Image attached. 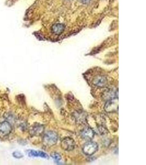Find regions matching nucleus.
Listing matches in <instances>:
<instances>
[{"mask_svg":"<svg viewBox=\"0 0 146 165\" xmlns=\"http://www.w3.org/2000/svg\"><path fill=\"white\" fill-rule=\"evenodd\" d=\"M59 139V135L56 132L48 131L46 132L43 137V142L45 146H52L56 145Z\"/></svg>","mask_w":146,"mask_h":165,"instance_id":"f257e3e1","label":"nucleus"},{"mask_svg":"<svg viewBox=\"0 0 146 165\" xmlns=\"http://www.w3.org/2000/svg\"><path fill=\"white\" fill-rule=\"evenodd\" d=\"M98 145L96 142L88 141L84 145L82 150L84 154L90 156L98 151Z\"/></svg>","mask_w":146,"mask_h":165,"instance_id":"f03ea898","label":"nucleus"},{"mask_svg":"<svg viewBox=\"0 0 146 165\" xmlns=\"http://www.w3.org/2000/svg\"><path fill=\"white\" fill-rule=\"evenodd\" d=\"M75 142L70 137L64 138L61 142V146L65 151H70L73 150L75 147Z\"/></svg>","mask_w":146,"mask_h":165,"instance_id":"7ed1b4c3","label":"nucleus"},{"mask_svg":"<svg viewBox=\"0 0 146 165\" xmlns=\"http://www.w3.org/2000/svg\"><path fill=\"white\" fill-rule=\"evenodd\" d=\"M118 97L106 101L105 106V109L106 112H113L118 111Z\"/></svg>","mask_w":146,"mask_h":165,"instance_id":"20e7f679","label":"nucleus"},{"mask_svg":"<svg viewBox=\"0 0 146 165\" xmlns=\"http://www.w3.org/2000/svg\"><path fill=\"white\" fill-rule=\"evenodd\" d=\"M94 135L95 132L90 127L86 128L81 132V136L82 138L87 141H90L91 140L93 139L94 137Z\"/></svg>","mask_w":146,"mask_h":165,"instance_id":"39448f33","label":"nucleus"},{"mask_svg":"<svg viewBox=\"0 0 146 165\" xmlns=\"http://www.w3.org/2000/svg\"><path fill=\"white\" fill-rule=\"evenodd\" d=\"M107 83V79L106 77L102 76H98L94 78L93 80V84L98 87H104L106 86Z\"/></svg>","mask_w":146,"mask_h":165,"instance_id":"423d86ee","label":"nucleus"},{"mask_svg":"<svg viewBox=\"0 0 146 165\" xmlns=\"http://www.w3.org/2000/svg\"><path fill=\"white\" fill-rule=\"evenodd\" d=\"M12 128L10 123L7 121L0 123V133L3 134H8L12 131Z\"/></svg>","mask_w":146,"mask_h":165,"instance_id":"0eeeda50","label":"nucleus"},{"mask_svg":"<svg viewBox=\"0 0 146 165\" xmlns=\"http://www.w3.org/2000/svg\"><path fill=\"white\" fill-rule=\"evenodd\" d=\"M116 97H118V91L116 92L113 90L108 89L106 92H104L102 95V99L107 101L109 100L116 98Z\"/></svg>","mask_w":146,"mask_h":165,"instance_id":"6e6552de","label":"nucleus"},{"mask_svg":"<svg viewBox=\"0 0 146 165\" xmlns=\"http://www.w3.org/2000/svg\"><path fill=\"white\" fill-rule=\"evenodd\" d=\"M65 26H64L63 24L56 23L52 27L51 31L53 34L59 35L63 33V31L65 30Z\"/></svg>","mask_w":146,"mask_h":165,"instance_id":"1a4fd4ad","label":"nucleus"},{"mask_svg":"<svg viewBox=\"0 0 146 165\" xmlns=\"http://www.w3.org/2000/svg\"><path fill=\"white\" fill-rule=\"evenodd\" d=\"M28 155L31 157H40V158L48 159V155L45 152L41 151H35V150H30L28 151Z\"/></svg>","mask_w":146,"mask_h":165,"instance_id":"9d476101","label":"nucleus"},{"mask_svg":"<svg viewBox=\"0 0 146 165\" xmlns=\"http://www.w3.org/2000/svg\"><path fill=\"white\" fill-rule=\"evenodd\" d=\"M44 130V128L42 125H36L33 128V133L35 135H40L43 133Z\"/></svg>","mask_w":146,"mask_h":165,"instance_id":"9b49d317","label":"nucleus"},{"mask_svg":"<svg viewBox=\"0 0 146 165\" xmlns=\"http://www.w3.org/2000/svg\"><path fill=\"white\" fill-rule=\"evenodd\" d=\"M51 156L52 158H53L54 160H55L56 162H59L61 160V157L60 155L58 153H56V152H54V153H52L51 154Z\"/></svg>","mask_w":146,"mask_h":165,"instance_id":"f8f14e48","label":"nucleus"},{"mask_svg":"<svg viewBox=\"0 0 146 165\" xmlns=\"http://www.w3.org/2000/svg\"><path fill=\"white\" fill-rule=\"evenodd\" d=\"M13 156L14 158H17V159H20V158L23 157L22 154L19 151H15V152H13Z\"/></svg>","mask_w":146,"mask_h":165,"instance_id":"ddd939ff","label":"nucleus"},{"mask_svg":"<svg viewBox=\"0 0 146 165\" xmlns=\"http://www.w3.org/2000/svg\"><path fill=\"white\" fill-rule=\"evenodd\" d=\"M81 1L83 3H86H86H88L90 1V0H81Z\"/></svg>","mask_w":146,"mask_h":165,"instance_id":"4468645a","label":"nucleus"}]
</instances>
